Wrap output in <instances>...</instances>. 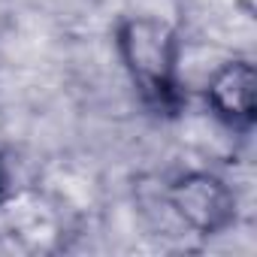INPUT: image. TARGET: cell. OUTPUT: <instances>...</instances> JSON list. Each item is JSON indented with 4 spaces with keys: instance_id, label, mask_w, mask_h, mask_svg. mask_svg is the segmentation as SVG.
I'll return each mask as SVG.
<instances>
[{
    "instance_id": "obj_4",
    "label": "cell",
    "mask_w": 257,
    "mask_h": 257,
    "mask_svg": "<svg viewBox=\"0 0 257 257\" xmlns=\"http://www.w3.org/2000/svg\"><path fill=\"white\" fill-rule=\"evenodd\" d=\"M0 215H4L7 233H13L22 245L46 248V242H52L58 236L55 209L34 191H19L13 197L7 194L0 200Z\"/></svg>"
},
{
    "instance_id": "obj_1",
    "label": "cell",
    "mask_w": 257,
    "mask_h": 257,
    "mask_svg": "<svg viewBox=\"0 0 257 257\" xmlns=\"http://www.w3.org/2000/svg\"><path fill=\"white\" fill-rule=\"evenodd\" d=\"M118 58L146 103L173 109L182 88V40L161 16H124L115 28Z\"/></svg>"
},
{
    "instance_id": "obj_2",
    "label": "cell",
    "mask_w": 257,
    "mask_h": 257,
    "mask_svg": "<svg viewBox=\"0 0 257 257\" xmlns=\"http://www.w3.org/2000/svg\"><path fill=\"white\" fill-rule=\"evenodd\" d=\"M167 209L197 236H218L236 221V191L209 170H191L173 179L164 191Z\"/></svg>"
},
{
    "instance_id": "obj_5",
    "label": "cell",
    "mask_w": 257,
    "mask_h": 257,
    "mask_svg": "<svg viewBox=\"0 0 257 257\" xmlns=\"http://www.w3.org/2000/svg\"><path fill=\"white\" fill-rule=\"evenodd\" d=\"M7 197V173H4V161H0V200Z\"/></svg>"
},
{
    "instance_id": "obj_3",
    "label": "cell",
    "mask_w": 257,
    "mask_h": 257,
    "mask_svg": "<svg viewBox=\"0 0 257 257\" xmlns=\"http://www.w3.org/2000/svg\"><path fill=\"white\" fill-rule=\"evenodd\" d=\"M206 106L230 131H248L257 112V70L248 58L218 64L206 79Z\"/></svg>"
}]
</instances>
